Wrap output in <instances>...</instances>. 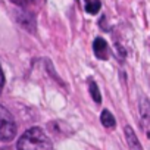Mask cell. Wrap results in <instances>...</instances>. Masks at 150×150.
I'll use <instances>...</instances> for the list:
<instances>
[{"label": "cell", "mask_w": 150, "mask_h": 150, "mask_svg": "<svg viewBox=\"0 0 150 150\" xmlns=\"http://www.w3.org/2000/svg\"><path fill=\"white\" fill-rule=\"evenodd\" d=\"M12 3H15V5H18V6H27L31 0H11Z\"/></svg>", "instance_id": "cell-9"}, {"label": "cell", "mask_w": 150, "mask_h": 150, "mask_svg": "<svg viewBox=\"0 0 150 150\" xmlns=\"http://www.w3.org/2000/svg\"><path fill=\"white\" fill-rule=\"evenodd\" d=\"M125 135H127V143H128L129 150H143L141 149V144H140V141H138V138L135 135V132L128 125L125 127Z\"/></svg>", "instance_id": "cell-4"}, {"label": "cell", "mask_w": 150, "mask_h": 150, "mask_svg": "<svg viewBox=\"0 0 150 150\" xmlns=\"http://www.w3.org/2000/svg\"><path fill=\"white\" fill-rule=\"evenodd\" d=\"M143 118H144V128L149 135V103H147V100H144V103H143Z\"/></svg>", "instance_id": "cell-7"}, {"label": "cell", "mask_w": 150, "mask_h": 150, "mask_svg": "<svg viewBox=\"0 0 150 150\" xmlns=\"http://www.w3.org/2000/svg\"><path fill=\"white\" fill-rule=\"evenodd\" d=\"M16 135V124L12 118V115L0 106V140L2 141H11Z\"/></svg>", "instance_id": "cell-2"}, {"label": "cell", "mask_w": 150, "mask_h": 150, "mask_svg": "<svg viewBox=\"0 0 150 150\" xmlns=\"http://www.w3.org/2000/svg\"><path fill=\"white\" fill-rule=\"evenodd\" d=\"M5 86V75H3V71L0 68V93H2V88Z\"/></svg>", "instance_id": "cell-10"}, {"label": "cell", "mask_w": 150, "mask_h": 150, "mask_svg": "<svg viewBox=\"0 0 150 150\" xmlns=\"http://www.w3.org/2000/svg\"><path fill=\"white\" fill-rule=\"evenodd\" d=\"M100 122H102L106 128H113L115 124H116L113 115H112L109 110H103V112H102V115H100Z\"/></svg>", "instance_id": "cell-5"}, {"label": "cell", "mask_w": 150, "mask_h": 150, "mask_svg": "<svg viewBox=\"0 0 150 150\" xmlns=\"http://www.w3.org/2000/svg\"><path fill=\"white\" fill-rule=\"evenodd\" d=\"M86 9H87L88 13H97L99 9H100V2H99V0H94V2H88V3L86 5Z\"/></svg>", "instance_id": "cell-8"}, {"label": "cell", "mask_w": 150, "mask_h": 150, "mask_svg": "<svg viewBox=\"0 0 150 150\" xmlns=\"http://www.w3.org/2000/svg\"><path fill=\"white\" fill-rule=\"evenodd\" d=\"M93 50H94V54L99 57V59H108V44L103 38H96L94 44H93Z\"/></svg>", "instance_id": "cell-3"}, {"label": "cell", "mask_w": 150, "mask_h": 150, "mask_svg": "<svg viewBox=\"0 0 150 150\" xmlns=\"http://www.w3.org/2000/svg\"><path fill=\"white\" fill-rule=\"evenodd\" d=\"M88 88H90V94H91L93 100H94L96 103H100V102H102V96H100V91H99V88H97V84H96L93 80L88 81Z\"/></svg>", "instance_id": "cell-6"}, {"label": "cell", "mask_w": 150, "mask_h": 150, "mask_svg": "<svg viewBox=\"0 0 150 150\" xmlns=\"http://www.w3.org/2000/svg\"><path fill=\"white\" fill-rule=\"evenodd\" d=\"M18 150H53L52 140L38 127L27 129L18 140Z\"/></svg>", "instance_id": "cell-1"}]
</instances>
